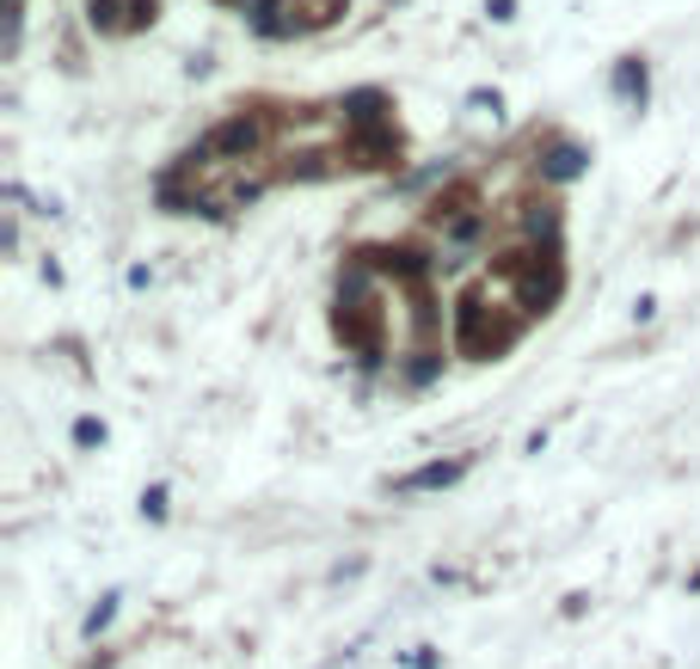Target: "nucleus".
<instances>
[{"instance_id":"obj_1","label":"nucleus","mask_w":700,"mask_h":669,"mask_svg":"<svg viewBox=\"0 0 700 669\" xmlns=\"http://www.w3.org/2000/svg\"><path fill=\"white\" fill-rule=\"evenodd\" d=\"M449 479H461V460H436V467L412 473V479H406V491H430V486H449Z\"/></svg>"},{"instance_id":"obj_2","label":"nucleus","mask_w":700,"mask_h":669,"mask_svg":"<svg viewBox=\"0 0 700 669\" xmlns=\"http://www.w3.org/2000/svg\"><path fill=\"white\" fill-rule=\"evenodd\" d=\"M547 172H554V179H571V172H578V148H559V154H554V166H547Z\"/></svg>"},{"instance_id":"obj_3","label":"nucleus","mask_w":700,"mask_h":669,"mask_svg":"<svg viewBox=\"0 0 700 669\" xmlns=\"http://www.w3.org/2000/svg\"><path fill=\"white\" fill-rule=\"evenodd\" d=\"M111 615H118V596H105V602H99L93 615H87V632H99V627H105Z\"/></svg>"}]
</instances>
